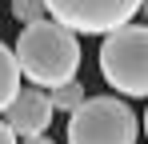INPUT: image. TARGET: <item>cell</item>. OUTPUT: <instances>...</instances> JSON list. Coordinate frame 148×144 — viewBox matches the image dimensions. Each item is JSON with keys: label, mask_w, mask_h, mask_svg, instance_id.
I'll list each match as a JSON object with an SVG mask.
<instances>
[{"label": "cell", "mask_w": 148, "mask_h": 144, "mask_svg": "<svg viewBox=\"0 0 148 144\" xmlns=\"http://www.w3.org/2000/svg\"><path fill=\"white\" fill-rule=\"evenodd\" d=\"M140 120L120 96H88L68 116V144H136Z\"/></svg>", "instance_id": "cell-3"}, {"label": "cell", "mask_w": 148, "mask_h": 144, "mask_svg": "<svg viewBox=\"0 0 148 144\" xmlns=\"http://www.w3.org/2000/svg\"><path fill=\"white\" fill-rule=\"evenodd\" d=\"M52 116H56L52 92H48V88L28 84V88H20V96L12 100V108L4 112V124H8L20 140H28V136H48Z\"/></svg>", "instance_id": "cell-5"}, {"label": "cell", "mask_w": 148, "mask_h": 144, "mask_svg": "<svg viewBox=\"0 0 148 144\" xmlns=\"http://www.w3.org/2000/svg\"><path fill=\"white\" fill-rule=\"evenodd\" d=\"M20 144H56V140H48V136H28V140H20Z\"/></svg>", "instance_id": "cell-10"}, {"label": "cell", "mask_w": 148, "mask_h": 144, "mask_svg": "<svg viewBox=\"0 0 148 144\" xmlns=\"http://www.w3.org/2000/svg\"><path fill=\"white\" fill-rule=\"evenodd\" d=\"M140 12H144V24H148V0H144V8H140Z\"/></svg>", "instance_id": "cell-11"}, {"label": "cell", "mask_w": 148, "mask_h": 144, "mask_svg": "<svg viewBox=\"0 0 148 144\" xmlns=\"http://www.w3.org/2000/svg\"><path fill=\"white\" fill-rule=\"evenodd\" d=\"M12 16L24 24H40V20H48V4L44 0H12Z\"/></svg>", "instance_id": "cell-8"}, {"label": "cell", "mask_w": 148, "mask_h": 144, "mask_svg": "<svg viewBox=\"0 0 148 144\" xmlns=\"http://www.w3.org/2000/svg\"><path fill=\"white\" fill-rule=\"evenodd\" d=\"M144 136H148V112H144Z\"/></svg>", "instance_id": "cell-12"}, {"label": "cell", "mask_w": 148, "mask_h": 144, "mask_svg": "<svg viewBox=\"0 0 148 144\" xmlns=\"http://www.w3.org/2000/svg\"><path fill=\"white\" fill-rule=\"evenodd\" d=\"M48 16L64 28H72L76 36H108L144 8V0H44Z\"/></svg>", "instance_id": "cell-4"}, {"label": "cell", "mask_w": 148, "mask_h": 144, "mask_svg": "<svg viewBox=\"0 0 148 144\" xmlns=\"http://www.w3.org/2000/svg\"><path fill=\"white\" fill-rule=\"evenodd\" d=\"M20 60H16V48H8L0 40V116L12 108V100L20 96Z\"/></svg>", "instance_id": "cell-6"}, {"label": "cell", "mask_w": 148, "mask_h": 144, "mask_svg": "<svg viewBox=\"0 0 148 144\" xmlns=\"http://www.w3.org/2000/svg\"><path fill=\"white\" fill-rule=\"evenodd\" d=\"M16 60H20V72L36 88L52 92V88L76 80V72H80V40H76L72 28H64V24H56L48 16L40 24L20 28V36H16Z\"/></svg>", "instance_id": "cell-1"}, {"label": "cell", "mask_w": 148, "mask_h": 144, "mask_svg": "<svg viewBox=\"0 0 148 144\" xmlns=\"http://www.w3.org/2000/svg\"><path fill=\"white\" fill-rule=\"evenodd\" d=\"M100 76L120 96H148V24H124L100 40Z\"/></svg>", "instance_id": "cell-2"}, {"label": "cell", "mask_w": 148, "mask_h": 144, "mask_svg": "<svg viewBox=\"0 0 148 144\" xmlns=\"http://www.w3.org/2000/svg\"><path fill=\"white\" fill-rule=\"evenodd\" d=\"M84 100H88V88H84L80 80H68V84L52 88V104H56V112H68V116H72Z\"/></svg>", "instance_id": "cell-7"}, {"label": "cell", "mask_w": 148, "mask_h": 144, "mask_svg": "<svg viewBox=\"0 0 148 144\" xmlns=\"http://www.w3.org/2000/svg\"><path fill=\"white\" fill-rule=\"evenodd\" d=\"M0 144H20V136H16V132H12L4 120H0Z\"/></svg>", "instance_id": "cell-9"}]
</instances>
